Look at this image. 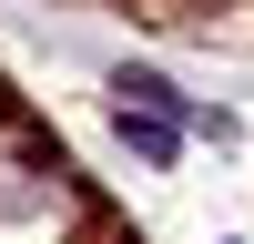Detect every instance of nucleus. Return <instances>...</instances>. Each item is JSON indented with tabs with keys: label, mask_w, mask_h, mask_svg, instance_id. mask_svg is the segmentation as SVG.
<instances>
[{
	"label": "nucleus",
	"mask_w": 254,
	"mask_h": 244,
	"mask_svg": "<svg viewBox=\"0 0 254 244\" xmlns=\"http://www.w3.org/2000/svg\"><path fill=\"white\" fill-rule=\"evenodd\" d=\"M112 92H122V112H153V122H173V132H183V122H193V102H183V92H173V81H163V71H122Z\"/></svg>",
	"instance_id": "f257e3e1"
},
{
	"label": "nucleus",
	"mask_w": 254,
	"mask_h": 244,
	"mask_svg": "<svg viewBox=\"0 0 254 244\" xmlns=\"http://www.w3.org/2000/svg\"><path fill=\"white\" fill-rule=\"evenodd\" d=\"M122 142H132L142 163H173V153H183V132H173V122H153V112H122Z\"/></svg>",
	"instance_id": "f03ea898"
}]
</instances>
